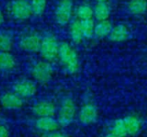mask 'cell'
Returning a JSON list of instances; mask_svg holds the SVG:
<instances>
[{
  "label": "cell",
  "mask_w": 147,
  "mask_h": 137,
  "mask_svg": "<svg viewBox=\"0 0 147 137\" xmlns=\"http://www.w3.org/2000/svg\"><path fill=\"white\" fill-rule=\"evenodd\" d=\"M32 112L37 118L53 117L56 113V106L49 100H40L33 106Z\"/></svg>",
  "instance_id": "10"
},
{
  "label": "cell",
  "mask_w": 147,
  "mask_h": 137,
  "mask_svg": "<svg viewBox=\"0 0 147 137\" xmlns=\"http://www.w3.org/2000/svg\"><path fill=\"white\" fill-rule=\"evenodd\" d=\"M77 114V108L74 100L71 98L63 100L58 112L57 120L61 127H67L72 124Z\"/></svg>",
  "instance_id": "2"
},
{
  "label": "cell",
  "mask_w": 147,
  "mask_h": 137,
  "mask_svg": "<svg viewBox=\"0 0 147 137\" xmlns=\"http://www.w3.org/2000/svg\"><path fill=\"white\" fill-rule=\"evenodd\" d=\"M47 137H71L67 135H65V134H62V133H59V132H53V133H51L49 134Z\"/></svg>",
  "instance_id": "26"
},
{
  "label": "cell",
  "mask_w": 147,
  "mask_h": 137,
  "mask_svg": "<svg viewBox=\"0 0 147 137\" xmlns=\"http://www.w3.org/2000/svg\"><path fill=\"white\" fill-rule=\"evenodd\" d=\"M53 75V69L50 62L47 61H38L31 69V76L34 80L39 83L49 82Z\"/></svg>",
  "instance_id": "4"
},
{
  "label": "cell",
  "mask_w": 147,
  "mask_h": 137,
  "mask_svg": "<svg viewBox=\"0 0 147 137\" xmlns=\"http://www.w3.org/2000/svg\"><path fill=\"white\" fill-rule=\"evenodd\" d=\"M93 10L94 16L99 21L108 20L110 15V8L107 3H97Z\"/></svg>",
  "instance_id": "17"
},
{
  "label": "cell",
  "mask_w": 147,
  "mask_h": 137,
  "mask_svg": "<svg viewBox=\"0 0 147 137\" xmlns=\"http://www.w3.org/2000/svg\"><path fill=\"white\" fill-rule=\"evenodd\" d=\"M98 118V111L95 105L87 103L84 105L78 112V119L84 125L94 124Z\"/></svg>",
  "instance_id": "9"
},
{
  "label": "cell",
  "mask_w": 147,
  "mask_h": 137,
  "mask_svg": "<svg viewBox=\"0 0 147 137\" xmlns=\"http://www.w3.org/2000/svg\"><path fill=\"white\" fill-rule=\"evenodd\" d=\"M81 25H82L84 37L86 39L91 38L94 34V30H95V26H96L93 19L81 21Z\"/></svg>",
  "instance_id": "24"
},
{
  "label": "cell",
  "mask_w": 147,
  "mask_h": 137,
  "mask_svg": "<svg viewBox=\"0 0 147 137\" xmlns=\"http://www.w3.org/2000/svg\"><path fill=\"white\" fill-rule=\"evenodd\" d=\"M110 133L121 137H125L128 136L123 118H119L114 122V124L111 127V130H110Z\"/></svg>",
  "instance_id": "21"
},
{
  "label": "cell",
  "mask_w": 147,
  "mask_h": 137,
  "mask_svg": "<svg viewBox=\"0 0 147 137\" xmlns=\"http://www.w3.org/2000/svg\"><path fill=\"white\" fill-rule=\"evenodd\" d=\"M1 106L7 110H19L23 106V99L14 92H7L0 97Z\"/></svg>",
  "instance_id": "11"
},
{
  "label": "cell",
  "mask_w": 147,
  "mask_h": 137,
  "mask_svg": "<svg viewBox=\"0 0 147 137\" xmlns=\"http://www.w3.org/2000/svg\"><path fill=\"white\" fill-rule=\"evenodd\" d=\"M112 28H113V26L109 20L102 21H99L97 24H96L94 34L97 38H104L110 34Z\"/></svg>",
  "instance_id": "19"
},
{
  "label": "cell",
  "mask_w": 147,
  "mask_h": 137,
  "mask_svg": "<svg viewBox=\"0 0 147 137\" xmlns=\"http://www.w3.org/2000/svg\"><path fill=\"white\" fill-rule=\"evenodd\" d=\"M16 65V58L9 51H0V71H10Z\"/></svg>",
  "instance_id": "15"
},
{
  "label": "cell",
  "mask_w": 147,
  "mask_h": 137,
  "mask_svg": "<svg viewBox=\"0 0 147 137\" xmlns=\"http://www.w3.org/2000/svg\"><path fill=\"white\" fill-rule=\"evenodd\" d=\"M9 11L15 20L20 21L29 19L33 15L30 2L28 0H13L9 3Z\"/></svg>",
  "instance_id": "5"
},
{
  "label": "cell",
  "mask_w": 147,
  "mask_h": 137,
  "mask_svg": "<svg viewBox=\"0 0 147 137\" xmlns=\"http://www.w3.org/2000/svg\"><path fill=\"white\" fill-rule=\"evenodd\" d=\"M109 37V39L113 42H123L128 39L129 30L127 26L123 24H118L113 27Z\"/></svg>",
  "instance_id": "13"
},
{
  "label": "cell",
  "mask_w": 147,
  "mask_h": 137,
  "mask_svg": "<svg viewBox=\"0 0 147 137\" xmlns=\"http://www.w3.org/2000/svg\"><path fill=\"white\" fill-rule=\"evenodd\" d=\"M73 3L71 0H60L58 3L54 16L56 22L60 26H65L69 23L72 15Z\"/></svg>",
  "instance_id": "6"
},
{
  "label": "cell",
  "mask_w": 147,
  "mask_h": 137,
  "mask_svg": "<svg viewBox=\"0 0 147 137\" xmlns=\"http://www.w3.org/2000/svg\"><path fill=\"white\" fill-rule=\"evenodd\" d=\"M59 43L53 34H47L42 38L40 53L41 57L47 62H52L59 57Z\"/></svg>",
  "instance_id": "3"
},
{
  "label": "cell",
  "mask_w": 147,
  "mask_h": 137,
  "mask_svg": "<svg viewBox=\"0 0 147 137\" xmlns=\"http://www.w3.org/2000/svg\"><path fill=\"white\" fill-rule=\"evenodd\" d=\"M41 40L42 38L40 35L35 32H33L22 35L20 39L19 45L24 51L35 53L40 51Z\"/></svg>",
  "instance_id": "7"
},
{
  "label": "cell",
  "mask_w": 147,
  "mask_h": 137,
  "mask_svg": "<svg viewBox=\"0 0 147 137\" xmlns=\"http://www.w3.org/2000/svg\"><path fill=\"white\" fill-rule=\"evenodd\" d=\"M104 137H121V136H116V135H114V134H112V133H109V134L106 135Z\"/></svg>",
  "instance_id": "28"
},
{
  "label": "cell",
  "mask_w": 147,
  "mask_h": 137,
  "mask_svg": "<svg viewBox=\"0 0 147 137\" xmlns=\"http://www.w3.org/2000/svg\"><path fill=\"white\" fill-rule=\"evenodd\" d=\"M123 120L128 136H136L140 131L141 122L136 116L129 115L125 117Z\"/></svg>",
  "instance_id": "14"
},
{
  "label": "cell",
  "mask_w": 147,
  "mask_h": 137,
  "mask_svg": "<svg viewBox=\"0 0 147 137\" xmlns=\"http://www.w3.org/2000/svg\"><path fill=\"white\" fill-rule=\"evenodd\" d=\"M128 11L136 15H143L147 10L146 0H131L127 5Z\"/></svg>",
  "instance_id": "18"
},
{
  "label": "cell",
  "mask_w": 147,
  "mask_h": 137,
  "mask_svg": "<svg viewBox=\"0 0 147 137\" xmlns=\"http://www.w3.org/2000/svg\"><path fill=\"white\" fill-rule=\"evenodd\" d=\"M14 46L12 37L5 33L0 32V51H10Z\"/></svg>",
  "instance_id": "22"
},
{
  "label": "cell",
  "mask_w": 147,
  "mask_h": 137,
  "mask_svg": "<svg viewBox=\"0 0 147 137\" xmlns=\"http://www.w3.org/2000/svg\"><path fill=\"white\" fill-rule=\"evenodd\" d=\"M70 37L73 43L79 44L84 39V33L82 30L81 21L75 20L71 22L70 26Z\"/></svg>",
  "instance_id": "16"
},
{
  "label": "cell",
  "mask_w": 147,
  "mask_h": 137,
  "mask_svg": "<svg viewBox=\"0 0 147 137\" xmlns=\"http://www.w3.org/2000/svg\"><path fill=\"white\" fill-rule=\"evenodd\" d=\"M97 1V3H106L108 0H96Z\"/></svg>",
  "instance_id": "29"
},
{
  "label": "cell",
  "mask_w": 147,
  "mask_h": 137,
  "mask_svg": "<svg viewBox=\"0 0 147 137\" xmlns=\"http://www.w3.org/2000/svg\"><path fill=\"white\" fill-rule=\"evenodd\" d=\"M13 92L19 95L22 99H28L34 97L37 93V86L34 81L23 79L14 83L12 87Z\"/></svg>",
  "instance_id": "8"
},
{
  "label": "cell",
  "mask_w": 147,
  "mask_h": 137,
  "mask_svg": "<svg viewBox=\"0 0 147 137\" xmlns=\"http://www.w3.org/2000/svg\"><path fill=\"white\" fill-rule=\"evenodd\" d=\"M65 69L70 74H75L79 69V58L74 48L66 42L59 44V57H58Z\"/></svg>",
  "instance_id": "1"
},
{
  "label": "cell",
  "mask_w": 147,
  "mask_h": 137,
  "mask_svg": "<svg viewBox=\"0 0 147 137\" xmlns=\"http://www.w3.org/2000/svg\"><path fill=\"white\" fill-rule=\"evenodd\" d=\"M47 0H31L30 4H31V9H32V14L36 16L41 15L47 8Z\"/></svg>",
  "instance_id": "23"
},
{
  "label": "cell",
  "mask_w": 147,
  "mask_h": 137,
  "mask_svg": "<svg viewBox=\"0 0 147 137\" xmlns=\"http://www.w3.org/2000/svg\"><path fill=\"white\" fill-rule=\"evenodd\" d=\"M0 137H9V130L3 124H0Z\"/></svg>",
  "instance_id": "25"
},
{
  "label": "cell",
  "mask_w": 147,
  "mask_h": 137,
  "mask_svg": "<svg viewBox=\"0 0 147 137\" xmlns=\"http://www.w3.org/2000/svg\"><path fill=\"white\" fill-rule=\"evenodd\" d=\"M76 15L79 21H84L92 19L94 16V10L89 4H82L80 5L76 11Z\"/></svg>",
  "instance_id": "20"
},
{
  "label": "cell",
  "mask_w": 147,
  "mask_h": 137,
  "mask_svg": "<svg viewBox=\"0 0 147 137\" xmlns=\"http://www.w3.org/2000/svg\"><path fill=\"white\" fill-rule=\"evenodd\" d=\"M4 21V16H3V14L2 12V10L0 9V26L3 23Z\"/></svg>",
  "instance_id": "27"
},
{
  "label": "cell",
  "mask_w": 147,
  "mask_h": 137,
  "mask_svg": "<svg viewBox=\"0 0 147 137\" xmlns=\"http://www.w3.org/2000/svg\"><path fill=\"white\" fill-rule=\"evenodd\" d=\"M34 125L38 130L48 134L56 132L59 128V124L58 120L55 119L53 117L38 118L35 121Z\"/></svg>",
  "instance_id": "12"
}]
</instances>
